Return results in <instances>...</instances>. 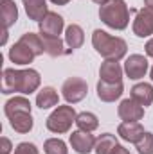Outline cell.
Wrapping results in <instances>:
<instances>
[{
	"label": "cell",
	"mask_w": 153,
	"mask_h": 154,
	"mask_svg": "<svg viewBox=\"0 0 153 154\" xmlns=\"http://www.w3.org/2000/svg\"><path fill=\"white\" fill-rule=\"evenodd\" d=\"M41 82L40 74L36 70H15V68H5L2 72V93H15L20 91L24 95H31L36 91Z\"/></svg>",
	"instance_id": "6da1fadb"
},
{
	"label": "cell",
	"mask_w": 153,
	"mask_h": 154,
	"mask_svg": "<svg viewBox=\"0 0 153 154\" xmlns=\"http://www.w3.org/2000/svg\"><path fill=\"white\" fill-rule=\"evenodd\" d=\"M92 45L96 48L97 54H101L106 61H119L126 56V50H128V45L126 41L117 36H110L108 32L101 31V29H96L94 34H92Z\"/></svg>",
	"instance_id": "7a4b0ae2"
},
{
	"label": "cell",
	"mask_w": 153,
	"mask_h": 154,
	"mask_svg": "<svg viewBox=\"0 0 153 154\" xmlns=\"http://www.w3.org/2000/svg\"><path fill=\"white\" fill-rule=\"evenodd\" d=\"M99 18L105 25L117 29V31H122L128 27V22H130L128 5L124 4V0H110L108 4L101 5Z\"/></svg>",
	"instance_id": "3957f363"
},
{
	"label": "cell",
	"mask_w": 153,
	"mask_h": 154,
	"mask_svg": "<svg viewBox=\"0 0 153 154\" xmlns=\"http://www.w3.org/2000/svg\"><path fill=\"white\" fill-rule=\"evenodd\" d=\"M76 118L77 115L72 106H58L47 118V129L50 133H58V134L67 133L72 127V124L76 122Z\"/></svg>",
	"instance_id": "277c9868"
},
{
	"label": "cell",
	"mask_w": 153,
	"mask_h": 154,
	"mask_svg": "<svg viewBox=\"0 0 153 154\" xmlns=\"http://www.w3.org/2000/svg\"><path fill=\"white\" fill-rule=\"evenodd\" d=\"M61 91H63V97H65L67 102L76 104V102L83 100V99L86 97L88 86H86V81H83L81 77H69V79L63 82Z\"/></svg>",
	"instance_id": "5b68a950"
},
{
	"label": "cell",
	"mask_w": 153,
	"mask_h": 154,
	"mask_svg": "<svg viewBox=\"0 0 153 154\" xmlns=\"http://www.w3.org/2000/svg\"><path fill=\"white\" fill-rule=\"evenodd\" d=\"M133 32L139 38H146L153 34V9L151 7H144L137 13L135 20H133Z\"/></svg>",
	"instance_id": "8992f818"
},
{
	"label": "cell",
	"mask_w": 153,
	"mask_h": 154,
	"mask_svg": "<svg viewBox=\"0 0 153 154\" xmlns=\"http://www.w3.org/2000/svg\"><path fill=\"white\" fill-rule=\"evenodd\" d=\"M96 142L97 140L94 138V134H90L86 131H81V129L74 131L70 134V145L77 154H88L92 149H96Z\"/></svg>",
	"instance_id": "52a82bcc"
},
{
	"label": "cell",
	"mask_w": 153,
	"mask_h": 154,
	"mask_svg": "<svg viewBox=\"0 0 153 154\" xmlns=\"http://www.w3.org/2000/svg\"><path fill=\"white\" fill-rule=\"evenodd\" d=\"M117 113H119V116H121L124 122H139V120L144 116V106H141V104L135 102L133 99H124V100L119 104Z\"/></svg>",
	"instance_id": "ba28073f"
},
{
	"label": "cell",
	"mask_w": 153,
	"mask_h": 154,
	"mask_svg": "<svg viewBox=\"0 0 153 154\" xmlns=\"http://www.w3.org/2000/svg\"><path fill=\"white\" fill-rule=\"evenodd\" d=\"M40 23V32L41 36H60L61 31H63V18L58 14V13H47L45 18L38 22Z\"/></svg>",
	"instance_id": "9c48e42d"
},
{
	"label": "cell",
	"mask_w": 153,
	"mask_h": 154,
	"mask_svg": "<svg viewBox=\"0 0 153 154\" xmlns=\"http://www.w3.org/2000/svg\"><path fill=\"white\" fill-rule=\"evenodd\" d=\"M124 72L130 79H141L148 72V59L141 54H133L124 63Z\"/></svg>",
	"instance_id": "30bf717a"
},
{
	"label": "cell",
	"mask_w": 153,
	"mask_h": 154,
	"mask_svg": "<svg viewBox=\"0 0 153 154\" xmlns=\"http://www.w3.org/2000/svg\"><path fill=\"white\" fill-rule=\"evenodd\" d=\"M7 118H9V124H11V127L16 131V133H22V134H25V133H29L31 129H33V116H31V111H24V109H20V111H11V113H5Z\"/></svg>",
	"instance_id": "8fae6325"
},
{
	"label": "cell",
	"mask_w": 153,
	"mask_h": 154,
	"mask_svg": "<svg viewBox=\"0 0 153 154\" xmlns=\"http://www.w3.org/2000/svg\"><path fill=\"white\" fill-rule=\"evenodd\" d=\"M9 57L15 65H29L33 63V59L36 57V54L24 43V41H16L11 48H9Z\"/></svg>",
	"instance_id": "7c38bea8"
},
{
	"label": "cell",
	"mask_w": 153,
	"mask_h": 154,
	"mask_svg": "<svg viewBox=\"0 0 153 154\" xmlns=\"http://www.w3.org/2000/svg\"><path fill=\"white\" fill-rule=\"evenodd\" d=\"M117 133H119V136L122 140H126L130 143H137L142 138V134H144V127L139 122H122L119 125Z\"/></svg>",
	"instance_id": "4fadbf2b"
},
{
	"label": "cell",
	"mask_w": 153,
	"mask_h": 154,
	"mask_svg": "<svg viewBox=\"0 0 153 154\" xmlns=\"http://www.w3.org/2000/svg\"><path fill=\"white\" fill-rule=\"evenodd\" d=\"M122 95V82H97V97L103 102H114Z\"/></svg>",
	"instance_id": "5bb4252c"
},
{
	"label": "cell",
	"mask_w": 153,
	"mask_h": 154,
	"mask_svg": "<svg viewBox=\"0 0 153 154\" xmlns=\"http://www.w3.org/2000/svg\"><path fill=\"white\" fill-rule=\"evenodd\" d=\"M99 77L103 82H122V68L117 61H105L99 68Z\"/></svg>",
	"instance_id": "9a60e30c"
},
{
	"label": "cell",
	"mask_w": 153,
	"mask_h": 154,
	"mask_svg": "<svg viewBox=\"0 0 153 154\" xmlns=\"http://www.w3.org/2000/svg\"><path fill=\"white\" fill-rule=\"evenodd\" d=\"M0 18H2L4 31H7L18 20V9L13 0H0Z\"/></svg>",
	"instance_id": "2e32d148"
},
{
	"label": "cell",
	"mask_w": 153,
	"mask_h": 154,
	"mask_svg": "<svg viewBox=\"0 0 153 154\" xmlns=\"http://www.w3.org/2000/svg\"><path fill=\"white\" fill-rule=\"evenodd\" d=\"M132 99L141 106H150L153 102V86L148 82H139L132 88Z\"/></svg>",
	"instance_id": "e0dca14e"
},
{
	"label": "cell",
	"mask_w": 153,
	"mask_h": 154,
	"mask_svg": "<svg viewBox=\"0 0 153 154\" xmlns=\"http://www.w3.org/2000/svg\"><path fill=\"white\" fill-rule=\"evenodd\" d=\"M24 5H25V13L31 20L34 22H41L45 18V14L49 13L47 11V4L45 0H22Z\"/></svg>",
	"instance_id": "ac0fdd59"
},
{
	"label": "cell",
	"mask_w": 153,
	"mask_h": 154,
	"mask_svg": "<svg viewBox=\"0 0 153 154\" xmlns=\"http://www.w3.org/2000/svg\"><path fill=\"white\" fill-rule=\"evenodd\" d=\"M58 100H60L58 91L54 88H50V86H45L41 91H38V95H36V106H38L40 109L52 108V106L58 104Z\"/></svg>",
	"instance_id": "d6986e66"
},
{
	"label": "cell",
	"mask_w": 153,
	"mask_h": 154,
	"mask_svg": "<svg viewBox=\"0 0 153 154\" xmlns=\"http://www.w3.org/2000/svg\"><path fill=\"white\" fill-rule=\"evenodd\" d=\"M65 41H67V45H69L70 50L79 48V47L83 45V41H85V32H83V29H81L77 23L69 25L67 31H65Z\"/></svg>",
	"instance_id": "ffe728a7"
},
{
	"label": "cell",
	"mask_w": 153,
	"mask_h": 154,
	"mask_svg": "<svg viewBox=\"0 0 153 154\" xmlns=\"http://www.w3.org/2000/svg\"><path fill=\"white\" fill-rule=\"evenodd\" d=\"M41 39L45 45V52L52 57H58L69 52V50H63V41L60 39V36H41Z\"/></svg>",
	"instance_id": "44dd1931"
},
{
	"label": "cell",
	"mask_w": 153,
	"mask_h": 154,
	"mask_svg": "<svg viewBox=\"0 0 153 154\" xmlns=\"http://www.w3.org/2000/svg\"><path fill=\"white\" fill-rule=\"evenodd\" d=\"M117 145V138L110 133H105L97 138L96 142V152L97 154H112V151Z\"/></svg>",
	"instance_id": "7402d4cb"
},
{
	"label": "cell",
	"mask_w": 153,
	"mask_h": 154,
	"mask_svg": "<svg viewBox=\"0 0 153 154\" xmlns=\"http://www.w3.org/2000/svg\"><path fill=\"white\" fill-rule=\"evenodd\" d=\"M76 124L77 127L81 129V131H86V133H92V131H96L97 129V125H99V120H97V116L94 115V113H79L76 118Z\"/></svg>",
	"instance_id": "603a6c76"
},
{
	"label": "cell",
	"mask_w": 153,
	"mask_h": 154,
	"mask_svg": "<svg viewBox=\"0 0 153 154\" xmlns=\"http://www.w3.org/2000/svg\"><path fill=\"white\" fill-rule=\"evenodd\" d=\"M20 41H24L36 56H41L43 52H45V45H43V39L40 38L38 34H34V32H25L22 38H20Z\"/></svg>",
	"instance_id": "cb8c5ba5"
},
{
	"label": "cell",
	"mask_w": 153,
	"mask_h": 154,
	"mask_svg": "<svg viewBox=\"0 0 153 154\" xmlns=\"http://www.w3.org/2000/svg\"><path fill=\"white\" fill-rule=\"evenodd\" d=\"M43 149H45L47 154H67L69 152L65 142H63V140H58V138H49V140L45 142Z\"/></svg>",
	"instance_id": "d4e9b609"
},
{
	"label": "cell",
	"mask_w": 153,
	"mask_h": 154,
	"mask_svg": "<svg viewBox=\"0 0 153 154\" xmlns=\"http://www.w3.org/2000/svg\"><path fill=\"white\" fill-rule=\"evenodd\" d=\"M139 154H153V134L151 133H144L142 138L135 143Z\"/></svg>",
	"instance_id": "484cf974"
},
{
	"label": "cell",
	"mask_w": 153,
	"mask_h": 154,
	"mask_svg": "<svg viewBox=\"0 0 153 154\" xmlns=\"http://www.w3.org/2000/svg\"><path fill=\"white\" fill-rule=\"evenodd\" d=\"M15 154H38V149H36L34 143L22 142V143H18V147L15 149Z\"/></svg>",
	"instance_id": "4316f807"
},
{
	"label": "cell",
	"mask_w": 153,
	"mask_h": 154,
	"mask_svg": "<svg viewBox=\"0 0 153 154\" xmlns=\"http://www.w3.org/2000/svg\"><path fill=\"white\" fill-rule=\"evenodd\" d=\"M0 143H2V154H9L11 152V142L5 138V136H2V140H0Z\"/></svg>",
	"instance_id": "83f0119b"
},
{
	"label": "cell",
	"mask_w": 153,
	"mask_h": 154,
	"mask_svg": "<svg viewBox=\"0 0 153 154\" xmlns=\"http://www.w3.org/2000/svg\"><path fill=\"white\" fill-rule=\"evenodd\" d=\"M112 154H130V151H128V149H124L122 145H119V143H117V145H115V149L112 151Z\"/></svg>",
	"instance_id": "f1b7e54d"
},
{
	"label": "cell",
	"mask_w": 153,
	"mask_h": 154,
	"mask_svg": "<svg viewBox=\"0 0 153 154\" xmlns=\"http://www.w3.org/2000/svg\"><path fill=\"white\" fill-rule=\"evenodd\" d=\"M146 54H148L150 57H153V38L146 43Z\"/></svg>",
	"instance_id": "f546056e"
},
{
	"label": "cell",
	"mask_w": 153,
	"mask_h": 154,
	"mask_svg": "<svg viewBox=\"0 0 153 154\" xmlns=\"http://www.w3.org/2000/svg\"><path fill=\"white\" fill-rule=\"evenodd\" d=\"M52 4H56V5H65V4H69L70 0H50Z\"/></svg>",
	"instance_id": "4dcf8cb0"
},
{
	"label": "cell",
	"mask_w": 153,
	"mask_h": 154,
	"mask_svg": "<svg viewBox=\"0 0 153 154\" xmlns=\"http://www.w3.org/2000/svg\"><path fill=\"white\" fill-rule=\"evenodd\" d=\"M92 2H96V4H99V5H105V4H108L110 0H92Z\"/></svg>",
	"instance_id": "1f68e13d"
},
{
	"label": "cell",
	"mask_w": 153,
	"mask_h": 154,
	"mask_svg": "<svg viewBox=\"0 0 153 154\" xmlns=\"http://www.w3.org/2000/svg\"><path fill=\"white\" fill-rule=\"evenodd\" d=\"M144 4H146V7H151L153 9V0H144Z\"/></svg>",
	"instance_id": "d6a6232c"
},
{
	"label": "cell",
	"mask_w": 153,
	"mask_h": 154,
	"mask_svg": "<svg viewBox=\"0 0 153 154\" xmlns=\"http://www.w3.org/2000/svg\"><path fill=\"white\" fill-rule=\"evenodd\" d=\"M151 79H153V68H151Z\"/></svg>",
	"instance_id": "836d02e7"
}]
</instances>
